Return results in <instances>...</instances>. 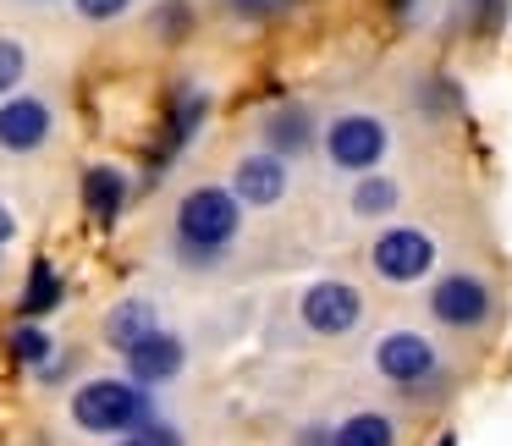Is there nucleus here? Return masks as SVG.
Here are the masks:
<instances>
[{"instance_id": "nucleus-1", "label": "nucleus", "mask_w": 512, "mask_h": 446, "mask_svg": "<svg viewBox=\"0 0 512 446\" xmlns=\"http://www.w3.org/2000/svg\"><path fill=\"white\" fill-rule=\"evenodd\" d=\"M237 226H243V204L232 199V188H193L177 204V248L193 265H215L232 248Z\"/></svg>"}, {"instance_id": "nucleus-2", "label": "nucleus", "mask_w": 512, "mask_h": 446, "mask_svg": "<svg viewBox=\"0 0 512 446\" xmlns=\"http://www.w3.org/2000/svg\"><path fill=\"white\" fill-rule=\"evenodd\" d=\"M144 419H155V413H149L144 386H133V380H89L72 391V424L89 435H127Z\"/></svg>"}, {"instance_id": "nucleus-3", "label": "nucleus", "mask_w": 512, "mask_h": 446, "mask_svg": "<svg viewBox=\"0 0 512 446\" xmlns=\"http://www.w3.org/2000/svg\"><path fill=\"white\" fill-rule=\"evenodd\" d=\"M391 149V127L380 122V116H364V111H347L336 116L331 127H325V160H331L336 171H375L380 160H386Z\"/></svg>"}, {"instance_id": "nucleus-4", "label": "nucleus", "mask_w": 512, "mask_h": 446, "mask_svg": "<svg viewBox=\"0 0 512 446\" xmlns=\"http://www.w3.org/2000/svg\"><path fill=\"white\" fill-rule=\"evenodd\" d=\"M369 265H375L380 281H397V287H408V281H424L435 270V243L419 232V226H391V232L375 237V248H369Z\"/></svg>"}, {"instance_id": "nucleus-5", "label": "nucleus", "mask_w": 512, "mask_h": 446, "mask_svg": "<svg viewBox=\"0 0 512 446\" xmlns=\"http://www.w3.org/2000/svg\"><path fill=\"white\" fill-rule=\"evenodd\" d=\"M430 314L446 331H479L490 320V287L479 276H468V270H452V276H441L430 287Z\"/></svg>"}, {"instance_id": "nucleus-6", "label": "nucleus", "mask_w": 512, "mask_h": 446, "mask_svg": "<svg viewBox=\"0 0 512 446\" xmlns=\"http://www.w3.org/2000/svg\"><path fill=\"white\" fill-rule=\"evenodd\" d=\"M298 314L314 336H347L364 320V292H358L353 281H314V287L303 292Z\"/></svg>"}, {"instance_id": "nucleus-7", "label": "nucleus", "mask_w": 512, "mask_h": 446, "mask_svg": "<svg viewBox=\"0 0 512 446\" xmlns=\"http://www.w3.org/2000/svg\"><path fill=\"white\" fill-rule=\"evenodd\" d=\"M375 369H380V380L413 391L441 369V358H435V342H424L419 331H391L375 342Z\"/></svg>"}, {"instance_id": "nucleus-8", "label": "nucleus", "mask_w": 512, "mask_h": 446, "mask_svg": "<svg viewBox=\"0 0 512 446\" xmlns=\"http://www.w3.org/2000/svg\"><path fill=\"white\" fill-rule=\"evenodd\" d=\"M127 380L133 386H166V380H177L182 375V364H188V347H182V336H171V331H149V336H138L133 347H127Z\"/></svg>"}, {"instance_id": "nucleus-9", "label": "nucleus", "mask_w": 512, "mask_h": 446, "mask_svg": "<svg viewBox=\"0 0 512 446\" xmlns=\"http://www.w3.org/2000/svg\"><path fill=\"white\" fill-rule=\"evenodd\" d=\"M45 138H50V105L34 100V94H6V105H0V149L34 155Z\"/></svg>"}, {"instance_id": "nucleus-10", "label": "nucleus", "mask_w": 512, "mask_h": 446, "mask_svg": "<svg viewBox=\"0 0 512 446\" xmlns=\"http://www.w3.org/2000/svg\"><path fill=\"white\" fill-rule=\"evenodd\" d=\"M287 193V166L276 155H243L232 171V199L248 204V210H265V204H281Z\"/></svg>"}, {"instance_id": "nucleus-11", "label": "nucleus", "mask_w": 512, "mask_h": 446, "mask_svg": "<svg viewBox=\"0 0 512 446\" xmlns=\"http://www.w3.org/2000/svg\"><path fill=\"white\" fill-rule=\"evenodd\" d=\"M265 144H270V155H276V160L303 155V149L314 144L309 111H303V105H281V111H270V116H265Z\"/></svg>"}, {"instance_id": "nucleus-12", "label": "nucleus", "mask_w": 512, "mask_h": 446, "mask_svg": "<svg viewBox=\"0 0 512 446\" xmlns=\"http://www.w3.org/2000/svg\"><path fill=\"white\" fill-rule=\"evenodd\" d=\"M122 204H127V177L116 166H94L89 177H83V210L100 226H111L116 215H122Z\"/></svg>"}, {"instance_id": "nucleus-13", "label": "nucleus", "mask_w": 512, "mask_h": 446, "mask_svg": "<svg viewBox=\"0 0 512 446\" xmlns=\"http://www.w3.org/2000/svg\"><path fill=\"white\" fill-rule=\"evenodd\" d=\"M204 111H210V94L193 89V83H182V89L171 94V116H166V155H177V149L188 144L193 133H199Z\"/></svg>"}, {"instance_id": "nucleus-14", "label": "nucleus", "mask_w": 512, "mask_h": 446, "mask_svg": "<svg viewBox=\"0 0 512 446\" xmlns=\"http://www.w3.org/2000/svg\"><path fill=\"white\" fill-rule=\"evenodd\" d=\"M149 331H155V309H149L144 298L116 303V309H111V320H105V342H111V347H122V353L138 342V336H149Z\"/></svg>"}, {"instance_id": "nucleus-15", "label": "nucleus", "mask_w": 512, "mask_h": 446, "mask_svg": "<svg viewBox=\"0 0 512 446\" xmlns=\"http://www.w3.org/2000/svg\"><path fill=\"white\" fill-rule=\"evenodd\" d=\"M331 446H397V424L386 413H353L331 430Z\"/></svg>"}, {"instance_id": "nucleus-16", "label": "nucleus", "mask_w": 512, "mask_h": 446, "mask_svg": "<svg viewBox=\"0 0 512 446\" xmlns=\"http://www.w3.org/2000/svg\"><path fill=\"white\" fill-rule=\"evenodd\" d=\"M56 303H61L56 265H50V259H34V265H28V287H23V320H45Z\"/></svg>"}, {"instance_id": "nucleus-17", "label": "nucleus", "mask_w": 512, "mask_h": 446, "mask_svg": "<svg viewBox=\"0 0 512 446\" xmlns=\"http://www.w3.org/2000/svg\"><path fill=\"white\" fill-rule=\"evenodd\" d=\"M402 199L397 177H358L353 188V215H364V221H380V215H391Z\"/></svg>"}, {"instance_id": "nucleus-18", "label": "nucleus", "mask_w": 512, "mask_h": 446, "mask_svg": "<svg viewBox=\"0 0 512 446\" xmlns=\"http://www.w3.org/2000/svg\"><path fill=\"white\" fill-rule=\"evenodd\" d=\"M6 347H12L17 364H45V358H50V336L39 331V325H17Z\"/></svg>"}, {"instance_id": "nucleus-19", "label": "nucleus", "mask_w": 512, "mask_h": 446, "mask_svg": "<svg viewBox=\"0 0 512 446\" xmlns=\"http://www.w3.org/2000/svg\"><path fill=\"white\" fill-rule=\"evenodd\" d=\"M23 72H28V50L17 39H0V100L23 83Z\"/></svg>"}, {"instance_id": "nucleus-20", "label": "nucleus", "mask_w": 512, "mask_h": 446, "mask_svg": "<svg viewBox=\"0 0 512 446\" xmlns=\"http://www.w3.org/2000/svg\"><path fill=\"white\" fill-rule=\"evenodd\" d=\"M155 28H160V34H166V39H182V34H188V28H193V12H188V0H166V6H160V12H155Z\"/></svg>"}, {"instance_id": "nucleus-21", "label": "nucleus", "mask_w": 512, "mask_h": 446, "mask_svg": "<svg viewBox=\"0 0 512 446\" xmlns=\"http://www.w3.org/2000/svg\"><path fill=\"white\" fill-rule=\"evenodd\" d=\"M72 6H78V17H89V23H116L133 0H72Z\"/></svg>"}, {"instance_id": "nucleus-22", "label": "nucleus", "mask_w": 512, "mask_h": 446, "mask_svg": "<svg viewBox=\"0 0 512 446\" xmlns=\"http://www.w3.org/2000/svg\"><path fill=\"white\" fill-rule=\"evenodd\" d=\"M138 441H144V446H182L177 430H171V424H155V419L138 424Z\"/></svg>"}, {"instance_id": "nucleus-23", "label": "nucleus", "mask_w": 512, "mask_h": 446, "mask_svg": "<svg viewBox=\"0 0 512 446\" xmlns=\"http://www.w3.org/2000/svg\"><path fill=\"white\" fill-rule=\"evenodd\" d=\"M226 12H232V17H248V23H265L276 6H270V0H226Z\"/></svg>"}, {"instance_id": "nucleus-24", "label": "nucleus", "mask_w": 512, "mask_h": 446, "mask_svg": "<svg viewBox=\"0 0 512 446\" xmlns=\"http://www.w3.org/2000/svg\"><path fill=\"white\" fill-rule=\"evenodd\" d=\"M12 237H17V221H12V210H6V204H0V248L12 243Z\"/></svg>"}, {"instance_id": "nucleus-25", "label": "nucleus", "mask_w": 512, "mask_h": 446, "mask_svg": "<svg viewBox=\"0 0 512 446\" xmlns=\"http://www.w3.org/2000/svg\"><path fill=\"white\" fill-rule=\"evenodd\" d=\"M303 446H331V435H320V430H309V435H303Z\"/></svg>"}, {"instance_id": "nucleus-26", "label": "nucleus", "mask_w": 512, "mask_h": 446, "mask_svg": "<svg viewBox=\"0 0 512 446\" xmlns=\"http://www.w3.org/2000/svg\"><path fill=\"white\" fill-rule=\"evenodd\" d=\"M435 446H457V435H441V441H435Z\"/></svg>"}, {"instance_id": "nucleus-27", "label": "nucleus", "mask_w": 512, "mask_h": 446, "mask_svg": "<svg viewBox=\"0 0 512 446\" xmlns=\"http://www.w3.org/2000/svg\"><path fill=\"white\" fill-rule=\"evenodd\" d=\"M270 6H303V0H270Z\"/></svg>"}, {"instance_id": "nucleus-28", "label": "nucleus", "mask_w": 512, "mask_h": 446, "mask_svg": "<svg viewBox=\"0 0 512 446\" xmlns=\"http://www.w3.org/2000/svg\"><path fill=\"white\" fill-rule=\"evenodd\" d=\"M122 446H144V441H122Z\"/></svg>"}]
</instances>
